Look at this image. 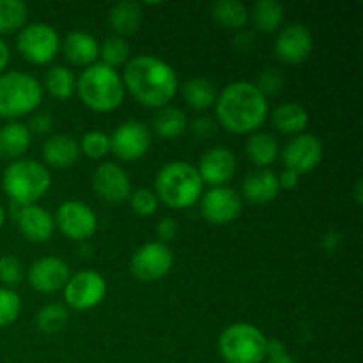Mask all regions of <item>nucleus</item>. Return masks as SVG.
Masks as SVG:
<instances>
[{"instance_id":"nucleus-1","label":"nucleus","mask_w":363,"mask_h":363,"mask_svg":"<svg viewBox=\"0 0 363 363\" xmlns=\"http://www.w3.org/2000/svg\"><path fill=\"white\" fill-rule=\"evenodd\" d=\"M124 87L138 103L162 108L176 96L179 82L170 64L156 55H137L124 67Z\"/></svg>"},{"instance_id":"nucleus-2","label":"nucleus","mask_w":363,"mask_h":363,"mask_svg":"<svg viewBox=\"0 0 363 363\" xmlns=\"http://www.w3.org/2000/svg\"><path fill=\"white\" fill-rule=\"evenodd\" d=\"M216 117L233 133H250L268 116V98L250 82H233L216 98Z\"/></svg>"},{"instance_id":"nucleus-3","label":"nucleus","mask_w":363,"mask_h":363,"mask_svg":"<svg viewBox=\"0 0 363 363\" xmlns=\"http://www.w3.org/2000/svg\"><path fill=\"white\" fill-rule=\"evenodd\" d=\"M204 183L197 167L188 162H170L156 176V197L169 208L184 209L202 197Z\"/></svg>"},{"instance_id":"nucleus-4","label":"nucleus","mask_w":363,"mask_h":363,"mask_svg":"<svg viewBox=\"0 0 363 363\" xmlns=\"http://www.w3.org/2000/svg\"><path fill=\"white\" fill-rule=\"evenodd\" d=\"M80 99L96 112L117 108L124 99V84L113 67L94 62L82 71L77 82Z\"/></svg>"},{"instance_id":"nucleus-5","label":"nucleus","mask_w":363,"mask_h":363,"mask_svg":"<svg viewBox=\"0 0 363 363\" xmlns=\"http://www.w3.org/2000/svg\"><path fill=\"white\" fill-rule=\"evenodd\" d=\"M52 176L35 160H14L6 167L2 186L7 197L18 206H32L50 190Z\"/></svg>"},{"instance_id":"nucleus-6","label":"nucleus","mask_w":363,"mask_h":363,"mask_svg":"<svg viewBox=\"0 0 363 363\" xmlns=\"http://www.w3.org/2000/svg\"><path fill=\"white\" fill-rule=\"evenodd\" d=\"M43 87L38 78L23 71L0 74V117L14 119L38 108Z\"/></svg>"},{"instance_id":"nucleus-7","label":"nucleus","mask_w":363,"mask_h":363,"mask_svg":"<svg viewBox=\"0 0 363 363\" xmlns=\"http://www.w3.org/2000/svg\"><path fill=\"white\" fill-rule=\"evenodd\" d=\"M264 333L250 323L227 326L218 339V351L227 363H262L266 358Z\"/></svg>"},{"instance_id":"nucleus-8","label":"nucleus","mask_w":363,"mask_h":363,"mask_svg":"<svg viewBox=\"0 0 363 363\" xmlns=\"http://www.w3.org/2000/svg\"><path fill=\"white\" fill-rule=\"evenodd\" d=\"M16 46L21 55L34 64H46L57 55L60 46L59 34L48 23H30L18 34Z\"/></svg>"},{"instance_id":"nucleus-9","label":"nucleus","mask_w":363,"mask_h":363,"mask_svg":"<svg viewBox=\"0 0 363 363\" xmlns=\"http://www.w3.org/2000/svg\"><path fill=\"white\" fill-rule=\"evenodd\" d=\"M106 294V282L98 272L85 269L69 277L66 287H64V298L66 303L74 311H91L98 307Z\"/></svg>"},{"instance_id":"nucleus-10","label":"nucleus","mask_w":363,"mask_h":363,"mask_svg":"<svg viewBox=\"0 0 363 363\" xmlns=\"http://www.w3.org/2000/svg\"><path fill=\"white\" fill-rule=\"evenodd\" d=\"M60 233L74 241H85L98 230V216L80 201H66L59 206L53 218Z\"/></svg>"},{"instance_id":"nucleus-11","label":"nucleus","mask_w":363,"mask_h":363,"mask_svg":"<svg viewBox=\"0 0 363 363\" xmlns=\"http://www.w3.org/2000/svg\"><path fill=\"white\" fill-rule=\"evenodd\" d=\"M172 264V250L160 241H151V243H145L137 248L131 257L130 269L138 280L152 282V280H160L169 275Z\"/></svg>"},{"instance_id":"nucleus-12","label":"nucleus","mask_w":363,"mask_h":363,"mask_svg":"<svg viewBox=\"0 0 363 363\" xmlns=\"http://www.w3.org/2000/svg\"><path fill=\"white\" fill-rule=\"evenodd\" d=\"M151 147V130L140 121H128L110 137V151L124 162L142 158Z\"/></svg>"},{"instance_id":"nucleus-13","label":"nucleus","mask_w":363,"mask_h":363,"mask_svg":"<svg viewBox=\"0 0 363 363\" xmlns=\"http://www.w3.org/2000/svg\"><path fill=\"white\" fill-rule=\"evenodd\" d=\"M323 144L315 135L300 133L287 142L282 151V162L287 170L296 174H307L321 163Z\"/></svg>"},{"instance_id":"nucleus-14","label":"nucleus","mask_w":363,"mask_h":363,"mask_svg":"<svg viewBox=\"0 0 363 363\" xmlns=\"http://www.w3.org/2000/svg\"><path fill=\"white\" fill-rule=\"evenodd\" d=\"M92 188L110 204H121L131 194V181L126 170L113 162H105L92 174Z\"/></svg>"},{"instance_id":"nucleus-15","label":"nucleus","mask_w":363,"mask_h":363,"mask_svg":"<svg viewBox=\"0 0 363 363\" xmlns=\"http://www.w3.org/2000/svg\"><path fill=\"white\" fill-rule=\"evenodd\" d=\"M201 213L211 223H229L241 215L243 201L229 186H215L202 195Z\"/></svg>"},{"instance_id":"nucleus-16","label":"nucleus","mask_w":363,"mask_h":363,"mask_svg":"<svg viewBox=\"0 0 363 363\" xmlns=\"http://www.w3.org/2000/svg\"><path fill=\"white\" fill-rule=\"evenodd\" d=\"M314 46L312 32L303 23H291L275 39V53L287 64H300L308 59Z\"/></svg>"},{"instance_id":"nucleus-17","label":"nucleus","mask_w":363,"mask_h":363,"mask_svg":"<svg viewBox=\"0 0 363 363\" xmlns=\"http://www.w3.org/2000/svg\"><path fill=\"white\" fill-rule=\"evenodd\" d=\"M71 272L66 261L59 257H41L38 261L32 262L28 268V282L39 293H57V291L64 289L69 280Z\"/></svg>"},{"instance_id":"nucleus-18","label":"nucleus","mask_w":363,"mask_h":363,"mask_svg":"<svg viewBox=\"0 0 363 363\" xmlns=\"http://www.w3.org/2000/svg\"><path fill=\"white\" fill-rule=\"evenodd\" d=\"M236 156L227 147H211L202 155L199 163V174H201L202 183L215 186H223L229 183L236 174Z\"/></svg>"},{"instance_id":"nucleus-19","label":"nucleus","mask_w":363,"mask_h":363,"mask_svg":"<svg viewBox=\"0 0 363 363\" xmlns=\"http://www.w3.org/2000/svg\"><path fill=\"white\" fill-rule=\"evenodd\" d=\"M14 218H16L21 234L32 243H45L55 230L53 216L38 204L21 206Z\"/></svg>"},{"instance_id":"nucleus-20","label":"nucleus","mask_w":363,"mask_h":363,"mask_svg":"<svg viewBox=\"0 0 363 363\" xmlns=\"http://www.w3.org/2000/svg\"><path fill=\"white\" fill-rule=\"evenodd\" d=\"M279 176L273 170L257 169L243 179V195L252 204H268L279 195Z\"/></svg>"},{"instance_id":"nucleus-21","label":"nucleus","mask_w":363,"mask_h":363,"mask_svg":"<svg viewBox=\"0 0 363 363\" xmlns=\"http://www.w3.org/2000/svg\"><path fill=\"white\" fill-rule=\"evenodd\" d=\"M43 156L48 165L67 169L74 165L80 156V144L71 135H53L43 144Z\"/></svg>"},{"instance_id":"nucleus-22","label":"nucleus","mask_w":363,"mask_h":363,"mask_svg":"<svg viewBox=\"0 0 363 363\" xmlns=\"http://www.w3.org/2000/svg\"><path fill=\"white\" fill-rule=\"evenodd\" d=\"M62 52L69 62L78 66H91L99 55V45L94 35L82 30H73L62 43Z\"/></svg>"},{"instance_id":"nucleus-23","label":"nucleus","mask_w":363,"mask_h":363,"mask_svg":"<svg viewBox=\"0 0 363 363\" xmlns=\"http://www.w3.org/2000/svg\"><path fill=\"white\" fill-rule=\"evenodd\" d=\"M30 130L21 123H9L0 128V158L18 160L30 147Z\"/></svg>"},{"instance_id":"nucleus-24","label":"nucleus","mask_w":363,"mask_h":363,"mask_svg":"<svg viewBox=\"0 0 363 363\" xmlns=\"http://www.w3.org/2000/svg\"><path fill=\"white\" fill-rule=\"evenodd\" d=\"M272 121L282 133L300 135L308 124V112L300 103H282L272 112Z\"/></svg>"},{"instance_id":"nucleus-25","label":"nucleus","mask_w":363,"mask_h":363,"mask_svg":"<svg viewBox=\"0 0 363 363\" xmlns=\"http://www.w3.org/2000/svg\"><path fill=\"white\" fill-rule=\"evenodd\" d=\"M142 6L133 0H121L110 9L108 20L113 30L123 38L138 30L142 23Z\"/></svg>"},{"instance_id":"nucleus-26","label":"nucleus","mask_w":363,"mask_h":363,"mask_svg":"<svg viewBox=\"0 0 363 363\" xmlns=\"http://www.w3.org/2000/svg\"><path fill=\"white\" fill-rule=\"evenodd\" d=\"M247 156L257 167H268L279 156V140L272 133L257 131L247 142Z\"/></svg>"},{"instance_id":"nucleus-27","label":"nucleus","mask_w":363,"mask_h":363,"mask_svg":"<svg viewBox=\"0 0 363 363\" xmlns=\"http://www.w3.org/2000/svg\"><path fill=\"white\" fill-rule=\"evenodd\" d=\"M188 128L186 113L176 106H162L152 117V130L163 138H176Z\"/></svg>"},{"instance_id":"nucleus-28","label":"nucleus","mask_w":363,"mask_h":363,"mask_svg":"<svg viewBox=\"0 0 363 363\" xmlns=\"http://www.w3.org/2000/svg\"><path fill=\"white\" fill-rule=\"evenodd\" d=\"M211 13L216 23L233 30L243 28L250 18L247 6L240 0H216L211 7Z\"/></svg>"},{"instance_id":"nucleus-29","label":"nucleus","mask_w":363,"mask_h":363,"mask_svg":"<svg viewBox=\"0 0 363 363\" xmlns=\"http://www.w3.org/2000/svg\"><path fill=\"white\" fill-rule=\"evenodd\" d=\"M183 96L195 110H206L216 103V87L208 78H190L183 85Z\"/></svg>"},{"instance_id":"nucleus-30","label":"nucleus","mask_w":363,"mask_h":363,"mask_svg":"<svg viewBox=\"0 0 363 363\" xmlns=\"http://www.w3.org/2000/svg\"><path fill=\"white\" fill-rule=\"evenodd\" d=\"M252 20L261 32H275L284 20V6L277 0H257L252 7Z\"/></svg>"},{"instance_id":"nucleus-31","label":"nucleus","mask_w":363,"mask_h":363,"mask_svg":"<svg viewBox=\"0 0 363 363\" xmlns=\"http://www.w3.org/2000/svg\"><path fill=\"white\" fill-rule=\"evenodd\" d=\"M45 85L53 98L67 99L73 96L74 89H77V80L66 66H52L46 71Z\"/></svg>"},{"instance_id":"nucleus-32","label":"nucleus","mask_w":363,"mask_h":363,"mask_svg":"<svg viewBox=\"0 0 363 363\" xmlns=\"http://www.w3.org/2000/svg\"><path fill=\"white\" fill-rule=\"evenodd\" d=\"M69 323V312L60 303H48L35 315V325L45 333H59Z\"/></svg>"},{"instance_id":"nucleus-33","label":"nucleus","mask_w":363,"mask_h":363,"mask_svg":"<svg viewBox=\"0 0 363 363\" xmlns=\"http://www.w3.org/2000/svg\"><path fill=\"white\" fill-rule=\"evenodd\" d=\"M28 9L20 0H0V34H11L23 27Z\"/></svg>"},{"instance_id":"nucleus-34","label":"nucleus","mask_w":363,"mask_h":363,"mask_svg":"<svg viewBox=\"0 0 363 363\" xmlns=\"http://www.w3.org/2000/svg\"><path fill=\"white\" fill-rule=\"evenodd\" d=\"M99 53H101L103 64L116 69L117 66H123V64L128 62V59H130V46H128L124 38L112 35V38H106L103 41Z\"/></svg>"},{"instance_id":"nucleus-35","label":"nucleus","mask_w":363,"mask_h":363,"mask_svg":"<svg viewBox=\"0 0 363 363\" xmlns=\"http://www.w3.org/2000/svg\"><path fill=\"white\" fill-rule=\"evenodd\" d=\"M80 147L82 151L85 152V156H89V158H103V156L108 155L110 151V137L105 131L91 130L82 137Z\"/></svg>"},{"instance_id":"nucleus-36","label":"nucleus","mask_w":363,"mask_h":363,"mask_svg":"<svg viewBox=\"0 0 363 363\" xmlns=\"http://www.w3.org/2000/svg\"><path fill=\"white\" fill-rule=\"evenodd\" d=\"M21 312V300L13 289L0 287V328L13 325Z\"/></svg>"},{"instance_id":"nucleus-37","label":"nucleus","mask_w":363,"mask_h":363,"mask_svg":"<svg viewBox=\"0 0 363 363\" xmlns=\"http://www.w3.org/2000/svg\"><path fill=\"white\" fill-rule=\"evenodd\" d=\"M130 204L133 211L140 216H151L158 209V197L149 188H137L130 194Z\"/></svg>"},{"instance_id":"nucleus-38","label":"nucleus","mask_w":363,"mask_h":363,"mask_svg":"<svg viewBox=\"0 0 363 363\" xmlns=\"http://www.w3.org/2000/svg\"><path fill=\"white\" fill-rule=\"evenodd\" d=\"M23 280V264L14 255H2L0 257V282L9 287L18 286Z\"/></svg>"},{"instance_id":"nucleus-39","label":"nucleus","mask_w":363,"mask_h":363,"mask_svg":"<svg viewBox=\"0 0 363 363\" xmlns=\"http://www.w3.org/2000/svg\"><path fill=\"white\" fill-rule=\"evenodd\" d=\"M255 85H257L259 91L264 94V98H268V96H277L284 87V77L279 69H275V67H268V69H264L259 74V82Z\"/></svg>"},{"instance_id":"nucleus-40","label":"nucleus","mask_w":363,"mask_h":363,"mask_svg":"<svg viewBox=\"0 0 363 363\" xmlns=\"http://www.w3.org/2000/svg\"><path fill=\"white\" fill-rule=\"evenodd\" d=\"M191 131L199 138H211L216 133V124L211 117L201 116L197 119H194V123H191Z\"/></svg>"},{"instance_id":"nucleus-41","label":"nucleus","mask_w":363,"mask_h":363,"mask_svg":"<svg viewBox=\"0 0 363 363\" xmlns=\"http://www.w3.org/2000/svg\"><path fill=\"white\" fill-rule=\"evenodd\" d=\"M156 234L160 238V243L167 245L169 241L176 240L177 236V222L174 218H162L156 225Z\"/></svg>"},{"instance_id":"nucleus-42","label":"nucleus","mask_w":363,"mask_h":363,"mask_svg":"<svg viewBox=\"0 0 363 363\" xmlns=\"http://www.w3.org/2000/svg\"><path fill=\"white\" fill-rule=\"evenodd\" d=\"M53 116L50 112H38L30 117V130L35 133H46L53 128Z\"/></svg>"},{"instance_id":"nucleus-43","label":"nucleus","mask_w":363,"mask_h":363,"mask_svg":"<svg viewBox=\"0 0 363 363\" xmlns=\"http://www.w3.org/2000/svg\"><path fill=\"white\" fill-rule=\"evenodd\" d=\"M298 181H300V174L293 172V170H284L279 177L280 188H286V190H293L298 186Z\"/></svg>"},{"instance_id":"nucleus-44","label":"nucleus","mask_w":363,"mask_h":363,"mask_svg":"<svg viewBox=\"0 0 363 363\" xmlns=\"http://www.w3.org/2000/svg\"><path fill=\"white\" fill-rule=\"evenodd\" d=\"M323 247L326 248V250L330 252H335L337 248H339L340 245V234L335 233V230H330L328 234H325V238H323Z\"/></svg>"},{"instance_id":"nucleus-45","label":"nucleus","mask_w":363,"mask_h":363,"mask_svg":"<svg viewBox=\"0 0 363 363\" xmlns=\"http://www.w3.org/2000/svg\"><path fill=\"white\" fill-rule=\"evenodd\" d=\"M252 43H254V34H248V32H241V34L236 35V39H234V45L238 46V48H250Z\"/></svg>"},{"instance_id":"nucleus-46","label":"nucleus","mask_w":363,"mask_h":363,"mask_svg":"<svg viewBox=\"0 0 363 363\" xmlns=\"http://www.w3.org/2000/svg\"><path fill=\"white\" fill-rule=\"evenodd\" d=\"M9 46H7V43L0 38V74H2V71L6 69V66L9 64Z\"/></svg>"},{"instance_id":"nucleus-47","label":"nucleus","mask_w":363,"mask_h":363,"mask_svg":"<svg viewBox=\"0 0 363 363\" xmlns=\"http://www.w3.org/2000/svg\"><path fill=\"white\" fill-rule=\"evenodd\" d=\"M266 358H268V363H298L289 353H287V351H284V353H279V354H273V357H266Z\"/></svg>"},{"instance_id":"nucleus-48","label":"nucleus","mask_w":363,"mask_h":363,"mask_svg":"<svg viewBox=\"0 0 363 363\" xmlns=\"http://www.w3.org/2000/svg\"><path fill=\"white\" fill-rule=\"evenodd\" d=\"M354 201H357L358 204H362V179H358L357 183H354Z\"/></svg>"},{"instance_id":"nucleus-49","label":"nucleus","mask_w":363,"mask_h":363,"mask_svg":"<svg viewBox=\"0 0 363 363\" xmlns=\"http://www.w3.org/2000/svg\"><path fill=\"white\" fill-rule=\"evenodd\" d=\"M4 222H6V211H4L2 204H0V227L4 225Z\"/></svg>"}]
</instances>
